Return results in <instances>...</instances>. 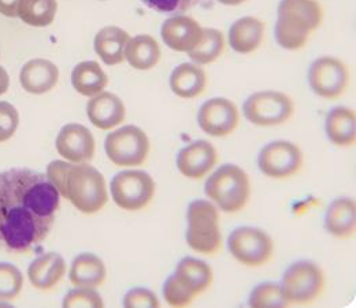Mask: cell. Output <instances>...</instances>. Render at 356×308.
I'll use <instances>...</instances> for the list:
<instances>
[{
  "label": "cell",
  "instance_id": "obj_1",
  "mask_svg": "<svg viewBox=\"0 0 356 308\" xmlns=\"http://www.w3.org/2000/svg\"><path fill=\"white\" fill-rule=\"evenodd\" d=\"M60 195L47 175L31 169L0 173V248L25 254L49 234Z\"/></svg>",
  "mask_w": 356,
  "mask_h": 308
},
{
  "label": "cell",
  "instance_id": "obj_2",
  "mask_svg": "<svg viewBox=\"0 0 356 308\" xmlns=\"http://www.w3.org/2000/svg\"><path fill=\"white\" fill-rule=\"evenodd\" d=\"M47 177L59 195L84 214L100 211L108 200L104 177L88 162L54 161L47 168Z\"/></svg>",
  "mask_w": 356,
  "mask_h": 308
},
{
  "label": "cell",
  "instance_id": "obj_3",
  "mask_svg": "<svg viewBox=\"0 0 356 308\" xmlns=\"http://www.w3.org/2000/svg\"><path fill=\"white\" fill-rule=\"evenodd\" d=\"M206 196L227 214L241 211L251 197V181L237 165L226 163L207 178Z\"/></svg>",
  "mask_w": 356,
  "mask_h": 308
},
{
  "label": "cell",
  "instance_id": "obj_4",
  "mask_svg": "<svg viewBox=\"0 0 356 308\" xmlns=\"http://www.w3.org/2000/svg\"><path fill=\"white\" fill-rule=\"evenodd\" d=\"M186 244L202 255H216L222 247L220 214L209 200L197 199L189 203L186 211Z\"/></svg>",
  "mask_w": 356,
  "mask_h": 308
},
{
  "label": "cell",
  "instance_id": "obj_5",
  "mask_svg": "<svg viewBox=\"0 0 356 308\" xmlns=\"http://www.w3.org/2000/svg\"><path fill=\"white\" fill-rule=\"evenodd\" d=\"M325 284L319 264L303 259L285 270L280 285L289 306H310L323 295Z\"/></svg>",
  "mask_w": 356,
  "mask_h": 308
},
{
  "label": "cell",
  "instance_id": "obj_6",
  "mask_svg": "<svg viewBox=\"0 0 356 308\" xmlns=\"http://www.w3.org/2000/svg\"><path fill=\"white\" fill-rule=\"evenodd\" d=\"M243 114L248 122L257 127H278L293 117L295 103L284 92L261 90L244 102Z\"/></svg>",
  "mask_w": 356,
  "mask_h": 308
},
{
  "label": "cell",
  "instance_id": "obj_7",
  "mask_svg": "<svg viewBox=\"0 0 356 308\" xmlns=\"http://www.w3.org/2000/svg\"><path fill=\"white\" fill-rule=\"evenodd\" d=\"M104 149L107 158L115 166L136 168L147 161L151 144L143 129L134 125H127L107 134Z\"/></svg>",
  "mask_w": 356,
  "mask_h": 308
},
{
  "label": "cell",
  "instance_id": "obj_8",
  "mask_svg": "<svg viewBox=\"0 0 356 308\" xmlns=\"http://www.w3.org/2000/svg\"><path fill=\"white\" fill-rule=\"evenodd\" d=\"M232 257L248 267H261L274 257V241L264 229L254 226L236 227L227 240Z\"/></svg>",
  "mask_w": 356,
  "mask_h": 308
},
{
  "label": "cell",
  "instance_id": "obj_9",
  "mask_svg": "<svg viewBox=\"0 0 356 308\" xmlns=\"http://www.w3.org/2000/svg\"><path fill=\"white\" fill-rule=\"evenodd\" d=\"M114 203L127 211L145 209L154 199L155 181L145 172L127 170L115 175L110 184Z\"/></svg>",
  "mask_w": 356,
  "mask_h": 308
},
{
  "label": "cell",
  "instance_id": "obj_10",
  "mask_svg": "<svg viewBox=\"0 0 356 308\" xmlns=\"http://www.w3.org/2000/svg\"><path fill=\"white\" fill-rule=\"evenodd\" d=\"M309 86L312 92L326 100H334L344 95L350 86L348 66L336 56H321L309 69Z\"/></svg>",
  "mask_w": 356,
  "mask_h": 308
},
{
  "label": "cell",
  "instance_id": "obj_11",
  "mask_svg": "<svg viewBox=\"0 0 356 308\" xmlns=\"http://www.w3.org/2000/svg\"><path fill=\"white\" fill-rule=\"evenodd\" d=\"M305 163L303 151L292 141L277 140L266 144L258 156V166L264 176L285 179L298 175Z\"/></svg>",
  "mask_w": 356,
  "mask_h": 308
},
{
  "label": "cell",
  "instance_id": "obj_12",
  "mask_svg": "<svg viewBox=\"0 0 356 308\" xmlns=\"http://www.w3.org/2000/svg\"><path fill=\"white\" fill-rule=\"evenodd\" d=\"M238 124V108L226 97L209 99L197 113L199 128L211 137H226L237 129Z\"/></svg>",
  "mask_w": 356,
  "mask_h": 308
},
{
  "label": "cell",
  "instance_id": "obj_13",
  "mask_svg": "<svg viewBox=\"0 0 356 308\" xmlns=\"http://www.w3.org/2000/svg\"><path fill=\"white\" fill-rule=\"evenodd\" d=\"M55 147L58 154L67 162L86 163L95 156L96 143L88 128L80 124H69L60 129Z\"/></svg>",
  "mask_w": 356,
  "mask_h": 308
},
{
  "label": "cell",
  "instance_id": "obj_14",
  "mask_svg": "<svg viewBox=\"0 0 356 308\" xmlns=\"http://www.w3.org/2000/svg\"><path fill=\"white\" fill-rule=\"evenodd\" d=\"M176 163L182 176L200 179L207 176L218 163V151L207 140H197L178 152Z\"/></svg>",
  "mask_w": 356,
  "mask_h": 308
},
{
  "label": "cell",
  "instance_id": "obj_15",
  "mask_svg": "<svg viewBox=\"0 0 356 308\" xmlns=\"http://www.w3.org/2000/svg\"><path fill=\"white\" fill-rule=\"evenodd\" d=\"M202 25L192 17L177 14L168 18L162 28L161 36L163 43L176 52H191L203 39Z\"/></svg>",
  "mask_w": 356,
  "mask_h": 308
},
{
  "label": "cell",
  "instance_id": "obj_16",
  "mask_svg": "<svg viewBox=\"0 0 356 308\" xmlns=\"http://www.w3.org/2000/svg\"><path fill=\"white\" fill-rule=\"evenodd\" d=\"M277 19L312 35L323 22V8L318 0H281Z\"/></svg>",
  "mask_w": 356,
  "mask_h": 308
},
{
  "label": "cell",
  "instance_id": "obj_17",
  "mask_svg": "<svg viewBox=\"0 0 356 308\" xmlns=\"http://www.w3.org/2000/svg\"><path fill=\"white\" fill-rule=\"evenodd\" d=\"M87 115L95 128L111 131L125 121L127 107L117 95L100 92L89 99Z\"/></svg>",
  "mask_w": 356,
  "mask_h": 308
},
{
  "label": "cell",
  "instance_id": "obj_18",
  "mask_svg": "<svg viewBox=\"0 0 356 308\" xmlns=\"http://www.w3.org/2000/svg\"><path fill=\"white\" fill-rule=\"evenodd\" d=\"M59 81V69L47 59H33L26 62L19 73L22 88L33 95H43L55 88Z\"/></svg>",
  "mask_w": 356,
  "mask_h": 308
},
{
  "label": "cell",
  "instance_id": "obj_19",
  "mask_svg": "<svg viewBox=\"0 0 356 308\" xmlns=\"http://www.w3.org/2000/svg\"><path fill=\"white\" fill-rule=\"evenodd\" d=\"M265 39V24L257 17H243L233 22L227 40L232 49L241 55L255 52Z\"/></svg>",
  "mask_w": 356,
  "mask_h": 308
},
{
  "label": "cell",
  "instance_id": "obj_20",
  "mask_svg": "<svg viewBox=\"0 0 356 308\" xmlns=\"http://www.w3.org/2000/svg\"><path fill=\"white\" fill-rule=\"evenodd\" d=\"M325 227L339 240H350L356 230V204L351 197H337L325 214Z\"/></svg>",
  "mask_w": 356,
  "mask_h": 308
},
{
  "label": "cell",
  "instance_id": "obj_21",
  "mask_svg": "<svg viewBox=\"0 0 356 308\" xmlns=\"http://www.w3.org/2000/svg\"><path fill=\"white\" fill-rule=\"evenodd\" d=\"M66 274V262L56 252H45L28 267L31 284L40 291L54 289Z\"/></svg>",
  "mask_w": 356,
  "mask_h": 308
},
{
  "label": "cell",
  "instance_id": "obj_22",
  "mask_svg": "<svg viewBox=\"0 0 356 308\" xmlns=\"http://www.w3.org/2000/svg\"><path fill=\"white\" fill-rule=\"evenodd\" d=\"M207 84L206 70L196 63H181L170 74L172 92L181 99H195L203 95Z\"/></svg>",
  "mask_w": 356,
  "mask_h": 308
},
{
  "label": "cell",
  "instance_id": "obj_23",
  "mask_svg": "<svg viewBox=\"0 0 356 308\" xmlns=\"http://www.w3.org/2000/svg\"><path fill=\"white\" fill-rule=\"evenodd\" d=\"M131 40L127 31L118 26H106L95 36L93 48L107 66H117L125 62V49Z\"/></svg>",
  "mask_w": 356,
  "mask_h": 308
},
{
  "label": "cell",
  "instance_id": "obj_24",
  "mask_svg": "<svg viewBox=\"0 0 356 308\" xmlns=\"http://www.w3.org/2000/svg\"><path fill=\"white\" fill-rule=\"evenodd\" d=\"M325 132L329 141L337 147H350L356 141L355 111L346 106L332 108L325 121Z\"/></svg>",
  "mask_w": 356,
  "mask_h": 308
},
{
  "label": "cell",
  "instance_id": "obj_25",
  "mask_svg": "<svg viewBox=\"0 0 356 308\" xmlns=\"http://www.w3.org/2000/svg\"><path fill=\"white\" fill-rule=\"evenodd\" d=\"M175 275L196 298L204 293L214 282L213 267L195 258H184L178 262Z\"/></svg>",
  "mask_w": 356,
  "mask_h": 308
},
{
  "label": "cell",
  "instance_id": "obj_26",
  "mask_svg": "<svg viewBox=\"0 0 356 308\" xmlns=\"http://www.w3.org/2000/svg\"><path fill=\"white\" fill-rule=\"evenodd\" d=\"M69 278L74 286L97 288L104 284L107 278V268L99 257L84 252L73 261Z\"/></svg>",
  "mask_w": 356,
  "mask_h": 308
},
{
  "label": "cell",
  "instance_id": "obj_27",
  "mask_svg": "<svg viewBox=\"0 0 356 308\" xmlns=\"http://www.w3.org/2000/svg\"><path fill=\"white\" fill-rule=\"evenodd\" d=\"M161 56V45L149 35H138L131 39L125 49V59L136 70H149L155 67Z\"/></svg>",
  "mask_w": 356,
  "mask_h": 308
},
{
  "label": "cell",
  "instance_id": "obj_28",
  "mask_svg": "<svg viewBox=\"0 0 356 308\" xmlns=\"http://www.w3.org/2000/svg\"><path fill=\"white\" fill-rule=\"evenodd\" d=\"M72 84L80 95L92 97L108 86V77L96 60H86L73 69Z\"/></svg>",
  "mask_w": 356,
  "mask_h": 308
},
{
  "label": "cell",
  "instance_id": "obj_29",
  "mask_svg": "<svg viewBox=\"0 0 356 308\" xmlns=\"http://www.w3.org/2000/svg\"><path fill=\"white\" fill-rule=\"evenodd\" d=\"M56 11V0H19L17 15L29 26L44 28L54 22Z\"/></svg>",
  "mask_w": 356,
  "mask_h": 308
},
{
  "label": "cell",
  "instance_id": "obj_30",
  "mask_svg": "<svg viewBox=\"0 0 356 308\" xmlns=\"http://www.w3.org/2000/svg\"><path fill=\"white\" fill-rule=\"evenodd\" d=\"M225 49L223 33L214 28L203 29V39L189 54V58L193 63L199 66H206L214 63Z\"/></svg>",
  "mask_w": 356,
  "mask_h": 308
},
{
  "label": "cell",
  "instance_id": "obj_31",
  "mask_svg": "<svg viewBox=\"0 0 356 308\" xmlns=\"http://www.w3.org/2000/svg\"><path fill=\"white\" fill-rule=\"evenodd\" d=\"M248 306L254 308L289 307L281 285L277 282H264L255 286L250 295Z\"/></svg>",
  "mask_w": 356,
  "mask_h": 308
},
{
  "label": "cell",
  "instance_id": "obj_32",
  "mask_svg": "<svg viewBox=\"0 0 356 308\" xmlns=\"http://www.w3.org/2000/svg\"><path fill=\"white\" fill-rule=\"evenodd\" d=\"M24 277L18 267L11 264H0V302L14 300L22 291Z\"/></svg>",
  "mask_w": 356,
  "mask_h": 308
},
{
  "label": "cell",
  "instance_id": "obj_33",
  "mask_svg": "<svg viewBox=\"0 0 356 308\" xmlns=\"http://www.w3.org/2000/svg\"><path fill=\"white\" fill-rule=\"evenodd\" d=\"M274 35H275V40L278 45L288 51H296V49L305 48L312 36V35H309L303 31H299L280 19H277V22H275Z\"/></svg>",
  "mask_w": 356,
  "mask_h": 308
},
{
  "label": "cell",
  "instance_id": "obj_34",
  "mask_svg": "<svg viewBox=\"0 0 356 308\" xmlns=\"http://www.w3.org/2000/svg\"><path fill=\"white\" fill-rule=\"evenodd\" d=\"M163 296L166 303L172 307H188L196 299V296L185 288L175 274L166 279L163 285Z\"/></svg>",
  "mask_w": 356,
  "mask_h": 308
},
{
  "label": "cell",
  "instance_id": "obj_35",
  "mask_svg": "<svg viewBox=\"0 0 356 308\" xmlns=\"http://www.w3.org/2000/svg\"><path fill=\"white\" fill-rule=\"evenodd\" d=\"M63 307H104V302L93 288L76 286L65 296Z\"/></svg>",
  "mask_w": 356,
  "mask_h": 308
},
{
  "label": "cell",
  "instance_id": "obj_36",
  "mask_svg": "<svg viewBox=\"0 0 356 308\" xmlns=\"http://www.w3.org/2000/svg\"><path fill=\"white\" fill-rule=\"evenodd\" d=\"M19 115L17 108L8 102H0V143L10 140L17 132Z\"/></svg>",
  "mask_w": 356,
  "mask_h": 308
},
{
  "label": "cell",
  "instance_id": "obj_37",
  "mask_svg": "<svg viewBox=\"0 0 356 308\" xmlns=\"http://www.w3.org/2000/svg\"><path fill=\"white\" fill-rule=\"evenodd\" d=\"M147 7L161 14H182L203 0H141Z\"/></svg>",
  "mask_w": 356,
  "mask_h": 308
},
{
  "label": "cell",
  "instance_id": "obj_38",
  "mask_svg": "<svg viewBox=\"0 0 356 308\" xmlns=\"http://www.w3.org/2000/svg\"><path fill=\"white\" fill-rule=\"evenodd\" d=\"M161 302L154 292L144 288H134L124 298V307H159Z\"/></svg>",
  "mask_w": 356,
  "mask_h": 308
},
{
  "label": "cell",
  "instance_id": "obj_39",
  "mask_svg": "<svg viewBox=\"0 0 356 308\" xmlns=\"http://www.w3.org/2000/svg\"><path fill=\"white\" fill-rule=\"evenodd\" d=\"M19 0H0V14L8 17V18H15L17 15V8H18Z\"/></svg>",
  "mask_w": 356,
  "mask_h": 308
},
{
  "label": "cell",
  "instance_id": "obj_40",
  "mask_svg": "<svg viewBox=\"0 0 356 308\" xmlns=\"http://www.w3.org/2000/svg\"><path fill=\"white\" fill-rule=\"evenodd\" d=\"M8 87H10V77L4 70V67L0 66V96L7 92Z\"/></svg>",
  "mask_w": 356,
  "mask_h": 308
},
{
  "label": "cell",
  "instance_id": "obj_41",
  "mask_svg": "<svg viewBox=\"0 0 356 308\" xmlns=\"http://www.w3.org/2000/svg\"><path fill=\"white\" fill-rule=\"evenodd\" d=\"M218 1L221 4H225V6H240V4H244L248 0H218Z\"/></svg>",
  "mask_w": 356,
  "mask_h": 308
},
{
  "label": "cell",
  "instance_id": "obj_42",
  "mask_svg": "<svg viewBox=\"0 0 356 308\" xmlns=\"http://www.w3.org/2000/svg\"><path fill=\"white\" fill-rule=\"evenodd\" d=\"M99 1H104V0H99Z\"/></svg>",
  "mask_w": 356,
  "mask_h": 308
}]
</instances>
